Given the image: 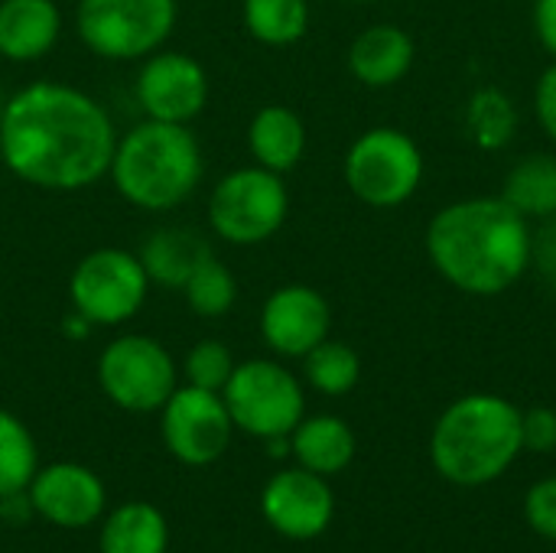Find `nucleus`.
Listing matches in <instances>:
<instances>
[{"mask_svg": "<svg viewBox=\"0 0 556 553\" xmlns=\"http://www.w3.org/2000/svg\"><path fill=\"white\" fill-rule=\"evenodd\" d=\"M117 134L108 111L65 81H33L7 98L0 160L26 186L78 192L108 176Z\"/></svg>", "mask_w": 556, "mask_h": 553, "instance_id": "1", "label": "nucleus"}, {"mask_svg": "<svg viewBox=\"0 0 556 553\" xmlns=\"http://www.w3.org/2000/svg\"><path fill=\"white\" fill-rule=\"evenodd\" d=\"M433 271L466 297H502L531 271L534 225L502 196L443 205L424 235Z\"/></svg>", "mask_w": 556, "mask_h": 553, "instance_id": "2", "label": "nucleus"}, {"mask_svg": "<svg viewBox=\"0 0 556 553\" xmlns=\"http://www.w3.org/2000/svg\"><path fill=\"white\" fill-rule=\"evenodd\" d=\"M521 450V411L498 394H466L453 401L430 433L437 473L463 489L495 482Z\"/></svg>", "mask_w": 556, "mask_h": 553, "instance_id": "3", "label": "nucleus"}, {"mask_svg": "<svg viewBox=\"0 0 556 553\" xmlns=\"http://www.w3.org/2000/svg\"><path fill=\"white\" fill-rule=\"evenodd\" d=\"M205 160L189 124L140 121L117 137L111 160L114 189L143 212H169L182 205L202 183Z\"/></svg>", "mask_w": 556, "mask_h": 553, "instance_id": "4", "label": "nucleus"}, {"mask_svg": "<svg viewBox=\"0 0 556 553\" xmlns=\"http://www.w3.org/2000/svg\"><path fill=\"white\" fill-rule=\"evenodd\" d=\"M424 173L427 163L417 140L388 124L358 134L342 163L349 192L371 209H397L410 202L424 183Z\"/></svg>", "mask_w": 556, "mask_h": 553, "instance_id": "5", "label": "nucleus"}, {"mask_svg": "<svg viewBox=\"0 0 556 553\" xmlns=\"http://www.w3.org/2000/svg\"><path fill=\"white\" fill-rule=\"evenodd\" d=\"M290 215V192L283 176L264 166H241L222 176L208 199L212 231L235 244L254 248L270 241Z\"/></svg>", "mask_w": 556, "mask_h": 553, "instance_id": "6", "label": "nucleus"}, {"mask_svg": "<svg viewBox=\"0 0 556 553\" xmlns=\"http://www.w3.org/2000/svg\"><path fill=\"white\" fill-rule=\"evenodd\" d=\"M222 398L235 430L257 440L290 437L306 417V394L300 378L274 359H251L235 365Z\"/></svg>", "mask_w": 556, "mask_h": 553, "instance_id": "7", "label": "nucleus"}, {"mask_svg": "<svg viewBox=\"0 0 556 553\" xmlns=\"http://www.w3.org/2000/svg\"><path fill=\"white\" fill-rule=\"evenodd\" d=\"M78 36L108 62L153 55L176 26V0H78Z\"/></svg>", "mask_w": 556, "mask_h": 553, "instance_id": "8", "label": "nucleus"}, {"mask_svg": "<svg viewBox=\"0 0 556 553\" xmlns=\"http://www.w3.org/2000/svg\"><path fill=\"white\" fill-rule=\"evenodd\" d=\"M179 368L153 336H117L98 359V385L111 404L130 414L160 411L179 388Z\"/></svg>", "mask_w": 556, "mask_h": 553, "instance_id": "9", "label": "nucleus"}, {"mask_svg": "<svg viewBox=\"0 0 556 553\" xmlns=\"http://www.w3.org/2000/svg\"><path fill=\"white\" fill-rule=\"evenodd\" d=\"M150 277L137 254L124 248H98L85 254L68 277L72 310L91 326H121L143 306Z\"/></svg>", "mask_w": 556, "mask_h": 553, "instance_id": "10", "label": "nucleus"}, {"mask_svg": "<svg viewBox=\"0 0 556 553\" xmlns=\"http://www.w3.org/2000/svg\"><path fill=\"white\" fill-rule=\"evenodd\" d=\"M163 443L182 466H212L231 447L235 420L218 391L182 385L160 407Z\"/></svg>", "mask_w": 556, "mask_h": 553, "instance_id": "11", "label": "nucleus"}, {"mask_svg": "<svg viewBox=\"0 0 556 553\" xmlns=\"http://www.w3.org/2000/svg\"><path fill=\"white\" fill-rule=\"evenodd\" d=\"M208 72L189 52H163L143 59L137 72V101L150 121L189 124L208 104Z\"/></svg>", "mask_w": 556, "mask_h": 553, "instance_id": "12", "label": "nucleus"}, {"mask_svg": "<svg viewBox=\"0 0 556 553\" xmlns=\"http://www.w3.org/2000/svg\"><path fill=\"white\" fill-rule=\"evenodd\" d=\"M264 521L290 541L319 538L336 515V495L326 486V476H316L303 466L277 473L261 492Z\"/></svg>", "mask_w": 556, "mask_h": 553, "instance_id": "13", "label": "nucleus"}, {"mask_svg": "<svg viewBox=\"0 0 556 553\" xmlns=\"http://www.w3.org/2000/svg\"><path fill=\"white\" fill-rule=\"evenodd\" d=\"M332 329L329 300L309 284H283L261 306V336L270 352L283 359H303Z\"/></svg>", "mask_w": 556, "mask_h": 553, "instance_id": "14", "label": "nucleus"}, {"mask_svg": "<svg viewBox=\"0 0 556 553\" xmlns=\"http://www.w3.org/2000/svg\"><path fill=\"white\" fill-rule=\"evenodd\" d=\"M33 512L55 528H88L104 518V482L78 463H52L36 469L29 482Z\"/></svg>", "mask_w": 556, "mask_h": 553, "instance_id": "15", "label": "nucleus"}, {"mask_svg": "<svg viewBox=\"0 0 556 553\" xmlns=\"http://www.w3.org/2000/svg\"><path fill=\"white\" fill-rule=\"evenodd\" d=\"M417 46L397 23H375L349 46V68L365 88H394L414 68Z\"/></svg>", "mask_w": 556, "mask_h": 553, "instance_id": "16", "label": "nucleus"}, {"mask_svg": "<svg viewBox=\"0 0 556 553\" xmlns=\"http://www.w3.org/2000/svg\"><path fill=\"white\" fill-rule=\"evenodd\" d=\"M62 33L55 0H0V55L7 62L42 59Z\"/></svg>", "mask_w": 556, "mask_h": 553, "instance_id": "17", "label": "nucleus"}, {"mask_svg": "<svg viewBox=\"0 0 556 553\" xmlns=\"http://www.w3.org/2000/svg\"><path fill=\"white\" fill-rule=\"evenodd\" d=\"M248 150L257 166L274 173H290L306 153V124L287 104L261 108L248 124Z\"/></svg>", "mask_w": 556, "mask_h": 553, "instance_id": "18", "label": "nucleus"}, {"mask_svg": "<svg viewBox=\"0 0 556 553\" xmlns=\"http://www.w3.org/2000/svg\"><path fill=\"white\" fill-rule=\"evenodd\" d=\"M290 453L316 476H336L355 460V433L336 414L303 417L290 433Z\"/></svg>", "mask_w": 556, "mask_h": 553, "instance_id": "19", "label": "nucleus"}, {"mask_svg": "<svg viewBox=\"0 0 556 553\" xmlns=\"http://www.w3.org/2000/svg\"><path fill=\"white\" fill-rule=\"evenodd\" d=\"M212 254L202 235L192 228H160L153 231L140 248V264L150 277V284H160L166 290H182L192 271Z\"/></svg>", "mask_w": 556, "mask_h": 553, "instance_id": "20", "label": "nucleus"}, {"mask_svg": "<svg viewBox=\"0 0 556 553\" xmlns=\"http://www.w3.org/2000/svg\"><path fill=\"white\" fill-rule=\"evenodd\" d=\"M101 553H166L169 525L163 512L150 502H127L104 515Z\"/></svg>", "mask_w": 556, "mask_h": 553, "instance_id": "21", "label": "nucleus"}, {"mask_svg": "<svg viewBox=\"0 0 556 553\" xmlns=\"http://www.w3.org/2000/svg\"><path fill=\"white\" fill-rule=\"evenodd\" d=\"M511 209H518L531 225L556 218V153L521 156L498 192Z\"/></svg>", "mask_w": 556, "mask_h": 553, "instance_id": "22", "label": "nucleus"}, {"mask_svg": "<svg viewBox=\"0 0 556 553\" xmlns=\"http://www.w3.org/2000/svg\"><path fill=\"white\" fill-rule=\"evenodd\" d=\"M466 134L482 153L505 150L518 134V108L498 85H482L466 101Z\"/></svg>", "mask_w": 556, "mask_h": 553, "instance_id": "23", "label": "nucleus"}, {"mask_svg": "<svg viewBox=\"0 0 556 553\" xmlns=\"http://www.w3.org/2000/svg\"><path fill=\"white\" fill-rule=\"evenodd\" d=\"M244 29L264 46H293L309 29L306 0H244Z\"/></svg>", "mask_w": 556, "mask_h": 553, "instance_id": "24", "label": "nucleus"}, {"mask_svg": "<svg viewBox=\"0 0 556 553\" xmlns=\"http://www.w3.org/2000/svg\"><path fill=\"white\" fill-rule=\"evenodd\" d=\"M303 375L313 391L326 398L349 394L362 378V359L352 345L339 339H323L313 352L303 355Z\"/></svg>", "mask_w": 556, "mask_h": 553, "instance_id": "25", "label": "nucleus"}, {"mask_svg": "<svg viewBox=\"0 0 556 553\" xmlns=\"http://www.w3.org/2000/svg\"><path fill=\"white\" fill-rule=\"evenodd\" d=\"M36 469H39V453L33 433L20 417L0 411V499L29 489Z\"/></svg>", "mask_w": 556, "mask_h": 553, "instance_id": "26", "label": "nucleus"}, {"mask_svg": "<svg viewBox=\"0 0 556 553\" xmlns=\"http://www.w3.org/2000/svg\"><path fill=\"white\" fill-rule=\"evenodd\" d=\"M182 293H186V303H189V310L195 316L218 319V316H225L238 303V280H235V274L215 254H208L192 271V277L186 280Z\"/></svg>", "mask_w": 556, "mask_h": 553, "instance_id": "27", "label": "nucleus"}, {"mask_svg": "<svg viewBox=\"0 0 556 553\" xmlns=\"http://www.w3.org/2000/svg\"><path fill=\"white\" fill-rule=\"evenodd\" d=\"M186 385L192 388H205V391H218L228 385L231 372H235V355L225 342L218 339H202L189 349L186 355Z\"/></svg>", "mask_w": 556, "mask_h": 553, "instance_id": "28", "label": "nucleus"}, {"mask_svg": "<svg viewBox=\"0 0 556 553\" xmlns=\"http://www.w3.org/2000/svg\"><path fill=\"white\" fill-rule=\"evenodd\" d=\"M525 518L528 525L544 538L556 544V476L541 479L538 486L528 489L525 495Z\"/></svg>", "mask_w": 556, "mask_h": 553, "instance_id": "29", "label": "nucleus"}, {"mask_svg": "<svg viewBox=\"0 0 556 553\" xmlns=\"http://www.w3.org/2000/svg\"><path fill=\"white\" fill-rule=\"evenodd\" d=\"M521 443L534 453L556 450V411L554 407H531L521 411Z\"/></svg>", "mask_w": 556, "mask_h": 553, "instance_id": "30", "label": "nucleus"}, {"mask_svg": "<svg viewBox=\"0 0 556 553\" xmlns=\"http://www.w3.org/2000/svg\"><path fill=\"white\" fill-rule=\"evenodd\" d=\"M531 267L538 271L541 284L556 293V218L538 222L534 244H531Z\"/></svg>", "mask_w": 556, "mask_h": 553, "instance_id": "31", "label": "nucleus"}, {"mask_svg": "<svg viewBox=\"0 0 556 553\" xmlns=\"http://www.w3.org/2000/svg\"><path fill=\"white\" fill-rule=\"evenodd\" d=\"M534 114L541 130L556 143V59L541 72L534 85Z\"/></svg>", "mask_w": 556, "mask_h": 553, "instance_id": "32", "label": "nucleus"}, {"mask_svg": "<svg viewBox=\"0 0 556 553\" xmlns=\"http://www.w3.org/2000/svg\"><path fill=\"white\" fill-rule=\"evenodd\" d=\"M534 33L538 42L556 59V0H534Z\"/></svg>", "mask_w": 556, "mask_h": 553, "instance_id": "33", "label": "nucleus"}, {"mask_svg": "<svg viewBox=\"0 0 556 553\" xmlns=\"http://www.w3.org/2000/svg\"><path fill=\"white\" fill-rule=\"evenodd\" d=\"M33 515H36V512H33L29 489H23V492H10V495H3V499H0V521H7V525H26Z\"/></svg>", "mask_w": 556, "mask_h": 553, "instance_id": "34", "label": "nucleus"}, {"mask_svg": "<svg viewBox=\"0 0 556 553\" xmlns=\"http://www.w3.org/2000/svg\"><path fill=\"white\" fill-rule=\"evenodd\" d=\"M91 329H94V326H91L81 313H75V310L62 319V336H65V339H72V342L88 339V336H91Z\"/></svg>", "mask_w": 556, "mask_h": 553, "instance_id": "35", "label": "nucleus"}, {"mask_svg": "<svg viewBox=\"0 0 556 553\" xmlns=\"http://www.w3.org/2000/svg\"><path fill=\"white\" fill-rule=\"evenodd\" d=\"M3 104H7V98H3V88H0V114H3Z\"/></svg>", "mask_w": 556, "mask_h": 553, "instance_id": "36", "label": "nucleus"}, {"mask_svg": "<svg viewBox=\"0 0 556 553\" xmlns=\"http://www.w3.org/2000/svg\"><path fill=\"white\" fill-rule=\"evenodd\" d=\"M349 3H368V0H349Z\"/></svg>", "mask_w": 556, "mask_h": 553, "instance_id": "37", "label": "nucleus"}]
</instances>
